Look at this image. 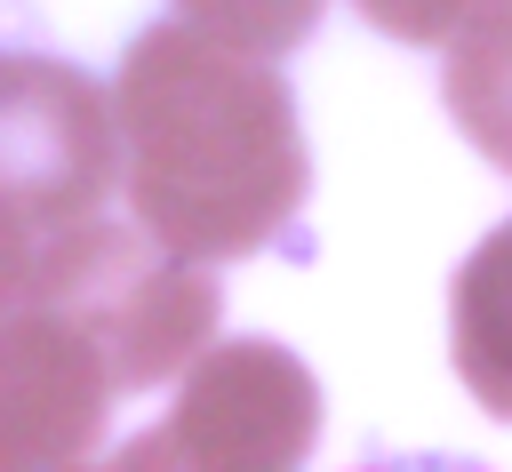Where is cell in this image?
<instances>
[{
    "label": "cell",
    "mask_w": 512,
    "mask_h": 472,
    "mask_svg": "<svg viewBox=\"0 0 512 472\" xmlns=\"http://www.w3.org/2000/svg\"><path fill=\"white\" fill-rule=\"evenodd\" d=\"M112 128L128 208L160 248L192 264L296 248L312 152L272 56H240L192 24H152L112 72Z\"/></svg>",
    "instance_id": "6da1fadb"
},
{
    "label": "cell",
    "mask_w": 512,
    "mask_h": 472,
    "mask_svg": "<svg viewBox=\"0 0 512 472\" xmlns=\"http://www.w3.org/2000/svg\"><path fill=\"white\" fill-rule=\"evenodd\" d=\"M64 312L112 368V392H152L168 384L224 320V296L208 264L160 248L144 224H112L104 208L80 224H56L32 272V296Z\"/></svg>",
    "instance_id": "7a4b0ae2"
},
{
    "label": "cell",
    "mask_w": 512,
    "mask_h": 472,
    "mask_svg": "<svg viewBox=\"0 0 512 472\" xmlns=\"http://www.w3.org/2000/svg\"><path fill=\"white\" fill-rule=\"evenodd\" d=\"M320 440V384L272 336H208L176 368V408L128 440L120 464H304Z\"/></svg>",
    "instance_id": "3957f363"
},
{
    "label": "cell",
    "mask_w": 512,
    "mask_h": 472,
    "mask_svg": "<svg viewBox=\"0 0 512 472\" xmlns=\"http://www.w3.org/2000/svg\"><path fill=\"white\" fill-rule=\"evenodd\" d=\"M120 192V128L96 72L0 48V200L32 224H80Z\"/></svg>",
    "instance_id": "277c9868"
},
{
    "label": "cell",
    "mask_w": 512,
    "mask_h": 472,
    "mask_svg": "<svg viewBox=\"0 0 512 472\" xmlns=\"http://www.w3.org/2000/svg\"><path fill=\"white\" fill-rule=\"evenodd\" d=\"M112 424L104 352L48 304L0 312V464H88Z\"/></svg>",
    "instance_id": "5b68a950"
},
{
    "label": "cell",
    "mask_w": 512,
    "mask_h": 472,
    "mask_svg": "<svg viewBox=\"0 0 512 472\" xmlns=\"http://www.w3.org/2000/svg\"><path fill=\"white\" fill-rule=\"evenodd\" d=\"M448 352H456V376L464 392L512 424V216L464 256L456 272V304H448Z\"/></svg>",
    "instance_id": "8992f818"
},
{
    "label": "cell",
    "mask_w": 512,
    "mask_h": 472,
    "mask_svg": "<svg viewBox=\"0 0 512 472\" xmlns=\"http://www.w3.org/2000/svg\"><path fill=\"white\" fill-rule=\"evenodd\" d=\"M440 64V104L464 128V144L512 176V0H480L448 40Z\"/></svg>",
    "instance_id": "52a82bcc"
},
{
    "label": "cell",
    "mask_w": 512,
    "mask_h": 472,
    "mask_svg": "<svg viewBox=\"0 0 512 472\" xmlns=\"http://www.w3.org/2000/svg\"><path fill=\"white\" fill-rule=\"evenodd\" d=\"M176 24H192L240 56H288L312 40L320 0H176Z\"/></svg>",
    "instance_id": "ba28073f"
},
{
    "label": "cell",
    "mask_w": 512,
    "mask_h": 472,
    "mask_svg": "<svg viewBox=\"0 0 512 472\" xmlns=\"http://www.w3.org/2000/svg\"><path fill=\"white\" fill-rule=\"evenodd\" d=\"M384 40H408V48H440L480 0H352Z\"/></svg>",
    "instance_id": "9c48e42d"
},
{
    "label": "cell",
    "mask_w": 512,
    "mask_h": 472,
    "mask_svg": "<svg viewBox=\"0 0 512 472\" xmlns=\"http://www.w3.org/2000/svg\"><path fill=\"white\" fill-rule=\"evenodd\" d=\"M40 248H48V224H32L24 208H8V200H0V312H16V304L32 296Z\"/></svg>",
    "instance_id": "30bf717a"
}]
</instances>
